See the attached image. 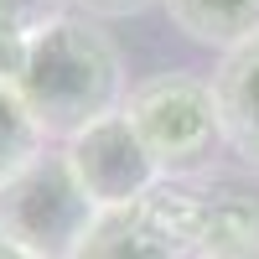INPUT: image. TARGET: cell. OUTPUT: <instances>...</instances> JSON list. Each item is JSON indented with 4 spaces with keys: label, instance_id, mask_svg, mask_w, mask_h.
Listing matches in <instances>:
<instances>
[{
    "label": "cell",
    "instance_id": "obj_1",
    "mask_svg": "<svg viewBox=\"0 0 259 259\" xmlns=\"http://www.w3.org/2000/svg\"><path fill=\"white\" fill-rule=\"evenodd\" d=\"M16 94L26 99L41 135L68 145L78 130L124 109V99H130L124 57L109 41V31H99L94 16L68 11L47 31L31 36V57H26Z\"/></svg>",
    "mask_w": 259,
    "mask_h": 259
},
{
    "label": "cell",
    "instance_id": "obj_2",
    "mask_svg": "<svg viewBox=\"0 0 259 259\" xmlns=\"http://www.w3.org/2000/svg\"><path fill=\"white\" fill-rule=\"evenodd\" d=\"M135 207L187 259H259L254 166H202L182 177H161Z\"/></svg>",
    "mask_w": 259,
    "mask_h": 259
},
{
    "label": "cell",
    "instance_id": "obj_3",
    "mask_svg": "<svg viewBox=\"0 0 259 259\" xmlns=\"http://www.w3.org/2000/svg\"><path fill=\"white\" fill-rule=\"evenodd\" d=\"M124 114L166 177L212 166V150L223 145V114H218L212 78L182 73V68L135 83L124 99Z\"/></svg>",
    "mask_w": 259,
    "mask_h": 259
},
{
    "label": "cell",
    "instance_id": "obj_4",
    "mask_svg": "<svg viewBox=\"0 0 259 259\" xmlns=\"http://www.w3.org/2000/svg\"><path fill=\"white\" fill-rule=\"evenodd\" d=\"M94 218H99V207L83 197L62 145L57 150L47 145L26 171H16L0 187V233L11 244H21L31 259H73V249L94 228Z\"/></svg>",
    "mask_w": 259,
    "mask_h": 259
},
{
    "label": "cell",
    "instance_id": "obj_5",
    "mask_svg": "<svg viewBox=\"0 0 259 259\" xmlns=\"http://www.w3.org/2000/svg\"><path fill=\"white\" fill-rule=\"evenodd\" d=\"M62 156H68L73 177L83 187V197H89L99 212H119V207H135L150 187H156L166 171L156 166V156L145 150V140L135 135V124L130 114H109L89 130H78V135L62 145Z\"/></svg>",
    "mask_w": 259,
    "mask_h": 259
},
{
    "label": "cell",
    "instance_id": "obj_6",
    "mask_svg": "<svg viewBox=\"0 0 259 259\" xmlns=\"http://www.w3.org/2000/svg\"><path fill=\"white\" fill-rule=\"evenodd\" d=\"M212 94H218V114H223V145L259 171V36L218 62Z\"/></svg>",
    "mask_w": 259,
    "mask_h": 259
},
{
    "label": "cell",
    "instance_id": "obj_7",
    "mask_svg": "<svg viewBox=\"0 0 259 259\" xmlns=\"http://www.w3.org/2000/svg\"><path fill=\"white\" fill-rule=\"evenodd\" d=\"M171 26L212 52H239L259 36V0H161Z\"/></svg>",
    "mask_w": 259,
    "mask_h": 259
},
{
    "label": "cell",
    "instance_id": "obj_8",
    "mask_svg": "<svg viewBox=\"0 0 259 259\" xmlns=\"http://www.w3.org/2000/svg\"><path fill=\"white\" fill-rule=\"evenodd\" d=\"M73 259H187L171 239H161L145 223L140 207H119V212H99L94 228L83 233V244Z\"/></svg>",
    "mask_w": 259,
    "mask_h": 259
},
{
    "label": "cell",
    "instance_id": "obj_9",
    "mask_svg": "<svg viewBox=\"0 0 259 259\" xmlns=\"http://www.w3.org/2000/svg\"><path fill=\"white\" fill-rule=\"evenodd\" d=\"M41 150H47V135L36 130L26 99L0 83V187H6L16 171H26Z\"/></svg>",
    "mask_w": 259,
    "mask_h": 259
},
{
    "label": "cell",
    "instance_id": "obj_10",
    "mask_svg": "<svg viewBox=\"0 0 259 259\" xmlns=\"http://www.w3.org/2000/svg\"><path fill=\"white\" fill-rule=\"evenodd\" d=\"M68 11H73L68 0H0V31L36 36V31H47L57 16H68Z\"/></svg>",
    "mask_w": 259,
    "mask_h": 259
},
{
    "label": "cell",
    "instance_id": "obj_11",
    "mask_svg": "<svg viewBox=\"0 0 259 259\" xmlns=\"http://www.w3.org/2000/svg\"><path fill=\"white\" fill-rule=\"evenodd\" d=\"M26 57H31V36L21 31H0V83L16 89L21 73H26Z\"/></svg>",
    "mask_w": 259,
    "mask_h": 259
},
{
    "label": "cell",
    "instance_id": "obj_12",
    "mask_svg": "<svg viewBox=\"0 0 259 259\" xmlns=\"http://www.w3.org/2000/svg\"><path fill=\"white\" fill-rule=\"evenodd\" d=\"M78 16H94V21H119V16H140L150 11L156 0H68Z\"/></svg>",
    "mask_w": 259,
    "mask_h": 259
},
{
    "label": "cell",
    "instance_id": "obj_13",
    "mask_svg": "<svg viewBox=\"0 0 259 259\" xmlns=\"http://www.w3.org/2000/svg\"><path fill=\"white\" fill-rule=\"evenodd\" d=\"M0 259H31V254H26V249H21V244H11V239H6V233H0Z\"/></svg>",
    "mask_w": 259,
    "mask_h": 259
}]
</instances>
